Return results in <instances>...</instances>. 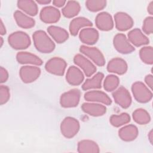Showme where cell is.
Masks as SVG:
<instances>
[{
    "instance_id": "31",
    "label": "cell",
    "mask_w": 153,
    "mask_h": 153,
    "mask_svg": "<svg viewBox=\"0 0 153 153\" xmlns=\"http://www.w3.org/2000/svg\"><path fill=\"white\" fill-rule=\"evenodd\" d=\"M130 121V116L126 112L119 115H112L109 118L111 124L115 127H119L128 123Z\"/></svg>"
},
{
    "instance_id": "13",
    "label": "cell",
    "mask_w": 153,
    "mask_h": 153,
    "mask_svg": "<svg viewBox=\"0 0 153 153\" xmlns=\"http://www.w3.org/2000/svg\"><path fill=\"white\" fill-rule=\"evenodd\" d=\"M115 27L120 31H126L131 29L134 24L133 19L124 12H118L114 15Z\"/></svg>"
},
{
    "instance_id": "26",
    "label": "cell",
    "mask_w": 153,
    "mask_h": 153,
    "mask_svg": "<svg viewBox=\"0 0 153 153\" xmlns=\"http://www.w3.org/2000/svg\"><path fill=\"white\" fill-rule=\"evenodd\" d=\"M17 7L30 16H35L38 12V8L35 1L32 0H19L17 2Z\"/></svg>"
},
{
    "instance_id": "7",
    "label": "cell",
    "mask_w": 153,
    "mask_h": 153,
    "mask_svg": "<svg viewBox=\"0 0 153 153\" xmlns=\"http://www.w3.org/2000/svg\"><path fill=\"white\" fill-rule=\"evenodd\" d=\"M113 45L115 49L120 53L127 54L135 50L134 46L129 42L128 38L123 33H117L113 39Z\"/></svg>"
},
{
    "instance_id": "17",
    "label": "cell",
    "mask_w": 153,
    "mask_h": 153,
    "mask_svg": "<svg viewBox=\"0 0 153 153\" xmlns=\"http://www.w3.org/2000/svg\"><path fill=\"white\" fill-rule=\"evenodd\" d=\"M106 68L109 72L123 75L127 71L128 65L124 59L120 57H115L108 62Z\"/></svg>"
},
{
    "instance_id": "5",
    "label": "cell",
    "mask_w": 153,
    "mask_h": 153,
    "mask_svg": "<svg viewBox=\"0 0 153 153\" xmlns=\"http://www.w3.org/2000/svg\"><path fill=\"white\" fill-rule=\"evenodd\" d=\"M81 91L77 88L71 89L62 94L60 97V104L65 108H74L79 104Z\"/></svg>"
},
{
    "instance_id": "14",
    "label": "cell",
    "mask_w": 153,
    "mask_h": 153,
    "mask_svg": "<svg viewBox=\"0 0 153 153\" xmlns=\"http://www.w3.org/2000/svg\"><path fill=\"white\" fill-rule=\"evenodd\" d=\"M96 27L102 31H109L114 27V20L111 15L108 12H101L95 18Z\"/></svg>"
},
{
    "instance_id": "23",
    "label": "cell",
    "mask_w": 153,
    "mask_h": 153,
    "mask_svg": "<svg viewBox=\"0 0 153 153\" xmlns=\"http://www.w3.org/2000/svg\"><path fill=\"white\" fill-rule=\"evenodd\" d=\"M139 134L137 127L133 124L124 126L118 130L120 138L125 142H131L136 139Z\"/></svg>"
},
{
    "instance_id": "34",
    "label": "cell",
    "mask_w": 153,
    "mask_h": 153,
    "mask_svg": "<svg viewBox=\"0 0 153 153\" xmlns=\"http://www.w3.org/2000/svg\"><path fill=\"white\" fill-rule=\"evenodd\" d=\"M106 4L105 0H87L85 1V7L91 12H97L103 10Z\"/></svg>"
},
{
    "instance_id": "27",
    "label": "cell",
    "mask_w": 153,
    "mask_h": 153,
    "mask_svg": "<svg viewBox=\"0 0 153 153\" xmlns=\"http://www.w3.org/2000/svg\"><path fill=\"white\" fill-rule=\"evenodd\" d=\"M78 152L79 153H98L100 152L99 145L93 140L84 139L78 143Z\"/></svg>"
},
{
    "instance_id": "43",
    "label": "cell",
    "mask_w": 153,
    "mask_h": 153,
    "mask_svg": "<svg viewBox=\"0 0 153 153\" xmlns=\"http://www.w3.org/2000/svg\"><path fill=\"white\" fill-rule=\"evenodd\" d=\"M148 139L151 144H152V140H153V137H152V130H151L149 133H148Z\"/></svg>"
},
{
    "instance_id": "19",
    "label": "cell",
    "mask_w": 153,
    "mask_h": 153,
    "mask_svg": "<svg viewBox=\"0 0 153 153\" xmlns=\"http://www.w3.org/2000/svg\"><path fill=\"white\" fill-rule=\"evenodd\" d=\"M84 76L82 72L75 66H71L66 74V81L72 85H79L84 80Z\"/></svg>"
},
{
    "instance_id": "10",
    "label": "cell",
    "mask_w": 153,
    "mask_h": 153,
    "mask_svg": "<svg viewBox=\"0 0 153 153\" xmlns=\"http://www.w3.org/2000/svg\"><path fill=\"white\" fill-rule=\"evenodd\" d=\"M39 68L34 66H23L19 71V75L22 81L26 84H29L36 81L41 74Z\"/></svg>"
},
{
    "instance_id": "2",
    "label": "cell",
    "mask_w": 153,
    "mask_h": 153,
    "mask_svg": "<svg viewBox=\"0 0 153 153\" xmlns=\"http://www.w3.org/2000/svg\"><path fill=\"white\" fill-rule=\"evenodd\" d=\"M8 42L14 50H25L30 46L31 41L26 33L23 31H16L8 36Z\"/></svg>"
},
{
    "instance_id": "38",
    "label": "cell",
    "mask_w": 153,
    "mask_h": 153,
    "mask_svg": "<svg viewBox=\"0 0 153 153\" xmlns=\"http://www.w3.org/2000/svg\"><path fill=\"white\" fill-rule=\"evenodd\" d=\"M145 82L148 85V87L150 88L151 90H152L153 85V76L151 74L147 75L145 78Z\"/></svg>"
},
{
    "instance_id": "21",
    "label": "cell",
    "mask_w": 153,
    "mask_h": 153,
    "mask_svg": "<svg viewBox=\"0 0 153 153\" xmlns=\"http://www.w3.org/2000/svg\"><path fill=\"white\" fill-rule=\"evenodd\" d=\"M81 109L85 113L96 117L102 116L106 112L105 106L96 103H84L81 105Z\"/></svg>"
},
{
    "instance_id": "20",
    "label": "cell",
    "mask_w": 153,
    "mask_h": 153,
    "mask_svg": "<svg viewBox=\"0 0 153 153\" xmlns=\"http://www.w3.org/2000/svg\"><path fill=\"white\" fill-rule=\"evenodd\" d=\"M128 39L130 43L136 47H140L149 44L148 38L138 28L131 30L128 33Z\"/></svg>"
},
{
    "instance_id": "35",
    "label": "cell",
    "mask_w": 153,
    "mask_h": 153,
    "mask_svg": "<svg viewBox=\"0 0 153 153\" xmlns=\"http://www.w3.org/2000/svg\"><path fill=\"white\" fill-rule=\"evenodd\" d=\"M143 32L147 34L150 35L153 32V17L152 16H148L146 17L143 22L142 27Z\"/></svg>"
},
{
    "instance_id": "36",
    "label": "cell",
    "mask_w": 153,
    "mask_h": 153,
    "mask_svg": "<svg viewBox=\"0 0 153 153\" xmlns=\"http://www.w3.org/2000/svg\"><path fill=\"white\" fill-rule=\"evenodd\" d=\"M10 98V88L4 85L0 86V104L2 105L5 104Z\"/></svg>"
},
{
    "instance_id": "16",
    "label": "cell",
    "mask_w": 153,
    "mask_h": 153,
    "mask_svg": "<svg viewBox=\"0 0 153 153\" xmlns=\"http://www.w3.org/2000/svg\"><path fill=\"white\" fill-rule=\"evenodd\" d=\"M99 38L98 31L93 27H85L79 32V38L80 41L88 45H94L97 42Z\"/></svg>"
},
{
    "instance_id": "18",
    "label": "cell",
    "mask_w": 153,
    "mask_h": 153,
    "mask_svg": "<svg viewBox=\"0 0 153 153\" xmlns=\"http://www.w3.org/2000/svg\"><path fill=\"white\" fill-rule=\"evenodd\" d=\"M16 60L19 63L22 65H32L41 66L42 60L36 55L27 51H20L16 54Z\"/></svg>"
},
{
    "instance_id": "44",
    "label": "cell",
    "mask_w": 153,
    "mask_h": 153,
    "mask_svg": "<svg viewBox=\"0 0 153 153\" xmlns=\"http://www.w3.org/2000/svg\"><path fill=\"white\" fill-rule=\"evenodd\" d=\"M0 40H1V45H0V47H2V45H3V43H4L3 38H2V37H1V38H0Z\"/></svg>"
},
{
    "instance_id": "22",
    "label": "cell",
    "mask_w": 153,
    "mask_h": 153,
    "mask_svg": "<svg viewBox=\"0 0 153 153\" xmlns=\"http://www.w3.org/2000/svg\"><path fill=\"white\" fill-rule=\"evenodd\" d=\"M93 25L92 22L84 17H76L71 20L69 26L70 33L72 36H76L79 30L82 27H88Z\"/></svg>"
},
{
    "instance_id": "25",
    "label": "cell",
    "mask_w": 153,
    "mask_h": 153,
    "mask_svg": "<svg viewBox=\"0 0 153 153\" xmlns=\"http://www.w3.org/2000/svg\"><path fill=\"white\" fill-rule=\"evenodd\" d=\"M47 32L52 38L58 44L65 42L69 38V33L65 29L56 26H50Z\"/></svg>"
},
{
    "instance_id": "41",
    "label": "cell",
    "mask_w": 153,
    "mask_h": 153,
    "mask_svg": "<svg viewBox=\"0 0 153 153\" xmlns=\"http://www.w3.org/2000/svg\"><path fill=\"white\" fill-rule=\"evenodd\" d=\"M148 13L152 16L153 15V1H151L147 7Z\"/></svg>"
},
{
    "instance_id": "39",
    "label": "cell",
    "mask_w": 153,
    "mask_h": 153,
    "mask_svg": "<svg viewBox=\"0 0 153 153\" xmlns=\"http://www.w3.org/2000/svg\"><path fill=\"white\" fill-rule=\"evenodd\" d=\"M66 2L65 0H54L52 3L56 7H62L65 5Z\"/></svg>"
},
{
    "instance_id": "12",
    "label": "cell",
    "mask_w": 153,
    "mask_h": 153,
    "mask_svg": "<svg viewBox=\"0 0 153 153\" xmlns=\"http://www.w3.org/2000/svg\"><path fill=\"white\" fill-rule=\"evenodd\" d=\"M74 62L83 71L85 75L88 77L91 76L96 72V66L82 54H76L74 57Z\"/></svg>"
},
{
    "instance_id": "40",
    "label": "cell",
    "mask_w": 153,
    "mask_h": 153,
    "mask_svg": "<svg viewBox=\"0 0 153 153\" xmlns=\"http://www.w3.org/2000/svg\"><path fill=\"white\" fill-rule=\"evenodd\" d=\"M7 33V30H6V28L2 20V19H1V23H0V33L1 35H5Z\"/></svg>"
},
{
    "instance_id": "11",
    "label": "cell",
    "mask_w": 153,
    "mask_h": 153,
    "mask_svg": "<svg viewBox=\"0 0 153 153\" xmlns=\"http://www.w3.org/2000/svg\"><path fill=\"white\" fill-rule=\"evenodd\" d=\"M60 11L53 6H46L42 8L39 13L40 20L48 24L57 23L60 19Z\"/></svg>"
},
{
    "instance_id": "28",
    "label": "cell",
    "mask_w": 153,
    "mask_h": 153,
    "mask_svg": "<svg viewBox=\"0 0 153 153\" xmlns=\"http://www.w3.org/2000/svg\"><path fill=\"white\" fill-rule=\"evenodd\" d=\"M104 75L102 72H97L92 78L87 79L82 85L83 90H88L91 89H98L102 87V80Z\"/></svg>"
},
{
    "instance_id": "4",
    "label": "cell",
    "mask_w": 153,
    "mask_h": 153,
    "mask_svg": "<svg viewBox=\"0 0 153 153\" xmlns=\"http://www.w3.org/2000/svg\"><path fill=\"white\" fill-rule=\"evenodd\" d=\"M80 128L78 120L74 117H66L61 122L60 129L62 134L68 139L76 136Z\"/></svg>"
},
{
    "instance_id": "37",
    "label": "cell",
    "mask_w": 153,
    "mask_h": 153,
    "mask_svg": "<svg viewBox=\"0 0 153 153\" xmlns=\"http://www.w3.org/2000/svg\"><path fill=\"white\" fill-rule=\"evenodd\" d=\"M0 82L1 84L5 82L8 80L9 77L8 71L5 68H3L2 66H1L0 68Z\"/></svg>"
},
{
    "instance_id": "1",
    "label": "cell",
    "mask_w": 153,
    "mask_h": 153,
    "mask_svg": "<svg viewBox=\"0 0 153 153\" xmlns=\"http://www.w3.org/2000/svg\"><path fill=\"white\" fill-rule=\"evenodd\" d=\"M32 39L35 47L41 53H50L55 49L54 42L44 30L35 31L33 33Z\"/></svg>"
},
{
    "instance_id": "6",
    "label": "cell",
    "mask_w": 153,
    "mask_h": 153,
    "mask_svg": "<svg viewBox=\"0 0 153 153\" xmlns=\"http://www.w3.org/2000/svg\"><path fill=\"white\" fill-rule=\"evenodd\" d=\"M67 63L62 58L54 57L48 60L45 65V69L50 74L62 76L64 75Z\"/></svg>"
},
{
    "instance_id": "29",
    "label": "cell",
    "mask_w": 153,
    "mask_h": 153,
    "mask_svg": "<svg viewBox=\"0 0 153 153\" xmlns=\"http://www.w3.org/2000/svg\"><path fill=\"white\" fill-rule=\"evenodd\" d=\"M81 10L79 3L76 1H68L62 10V14L66 18L71 19L78 14Z\"/></svg>"
},
{
    "instance_id": "15",
    "label": "cell",
    "mask_w": 153,
    "mask_h": 153,
    "mask_svg": "<svg viewBox=\"0 0 153 153\" xmlns=\"http://www.w3.org/2000/svg\"><path fill=\"white\" fill-rule=\"evenodd\" d=\"M84 97L88 102L101 103L106 105H110L112 103L111 98L105 92L99 90L87 91L84 94Z\"/></svg>"
},
{
    "instance_id": "9",
    "label": "cell",
    "mask_w": 153,
    "mask_h": 153,
    "mask_svg": "<svg viewBox=\"0 0 153 153\" xmlns=\"http://www.w3.org/2000/svg\"><path fill=\"white\" fill-rule=\"evenodd\" d=\"M115 102L122 108L127 109L131 105L132 99L128 90L123 86L118 87L112 93Z\"/></svg>"
},
{
    "instance_id": "3",
    "label": "cell",
    "mask_w": 153,
    "mask_h": 153,
    "mask_svg": "<svg viewBox=\"0 0 153 153\" xmlns=\"http://www.w3.org/2000/svg\"><path fill=\"white\" fill-rule=\"evenodd\" d=\"M131 92L135 100L139 103H148L152 98V91L141 81H136L132 84Z\"/></svg>"
},
{
    "instance_id": "8",
    "label": "cell",
    "mask_w": 153,
    "mask_h": 153,
    "mask_svg": "<svg viewBox=\"0 0 153 153\" xmlns=\"http://www.w3.org/2000/svg\"><path fill=\"white\" fill-rule=\"evenodd\" d=\"M79 51L91 59L96 65L99 66L105 65V57L100 50L97 48L82 45L80 46Z\"/></svg>"
},
{
    "instance_id": "42",
    "label": "cell",
    "mask_w": 153,
    "mask_h": 153,
    "mask_svg": "<svg viewBox=\"0 0 153 153\" xmlns=\"http://www.w3.org/2000/svg\"><path fill=\"white\" fill-rule=\"evenodd\" d=\"M36 2L38 3L41 5H47L49 4L50 2H51V1L50 0H36Z\"/></svg>"
},
{
    "instance_id": "30",
    "label": "cell",
    "mask_w": 153,
    "mask_h": 153,
    "mask_svg": "<svg viewBox=\"0 0 153 153\" xmlns=\"http://www.w3.org/2000/svg\"><path fill=\"white\" fill-rule=\"evenodd\" d=\"M133 120L138 124L145 125L151 121V117L148 111L142 108H138L132 114Z\"/></svg>"
},
{
    "instance_id": "32",
    "label": "cell",
    "mask_w": 153,
    "mask_h": 153,
    "mask_svg": "<svg viewBox=\"0 0 153 153\" xmlns=\"http://www.w3.org/2000/svg\"><path fill=\"white\" fill-rule=\"evenodd\" d=\"M120 84L119 78L115 75H108L103 82L104 89L108 92L114 91L117 88Z\"/></svg>"
},
{
    "instance_id": "24",
    "label": "cell",
    "mask_w": 153,
    "mask_h": 153,
    "mask_svg": "<svg viewBox=\"0 0 153 153\" xmlns=\"http://www.w3.org/2000/svg\"><path fill=\"white\" fill-rule=\"evenodd\" d=\"M14 18L17 25L23 29H30L35 25L33 19L20 10H16L14 13Z\"/></svg>"
},
{
    "instance_id": "33",
    "label": "cell",
    "mask_w": 153,
    "mask_h": 153,
    "mask_svg": "<svg viewBox=\"0 0 153 153\" xmlns=\"http://www.w3.org/2000/svg\"><path fill=\"white\" fill-rule=\"evenodd\" d=\"M139 57L145 64L152 65L153 63V48L151 46H145L139 51Z\"/></svg>"
}]
</instances>
